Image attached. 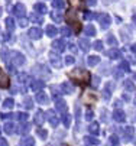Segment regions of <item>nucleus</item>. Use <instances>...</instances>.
Wrapping results in <instances>:
<instances>
[{"label": "nucleus", "mask_w": 136, "mask_h": 146, "mask_svg": "<svg viewBox=\"0 0 136 146\" xmlns=\"http://www.w3.org/2000/svg\"><path fill=\"white\" fill-rule=\"evenodd\" d=\"M70 77L74 78V80H77L78 82H81V84H83V82L88 81L90 74H88L87 71H84V70H74V71L70 72Z\"/></svg>", "instance_id": "f257e3e1"}, {"label": "nucleus", "mask_w": 136, "mask_h": 146, "mask_svg": "<svg viewBox=\"0 0 136 146\" xmlns=\"http://www.w3.org/2000/svg\"><path fill=\"white\" fill-rule=\"evenodd\" d=\"M10 64H13L15 67H22L25 64L23 54H21L19 51H12L10 52Z\"/></svg>", "instance_id": "f03ea898"}, {"label": "nucleus", "mask_w": 136, "mask_h": 146, "mask_svg": "<svg viewBox=\"0 0 136 146\" xmlns=\"http://www.w3.org/2000/svg\"><path fill=\"white\" fill-rule=\"evenodd\" d=\"M32 71H33V74L42 77L44 80H46V78H49V77H51V74L48 72L46 67H44V65H36V67H33V70H32Z\"/></svg>", "instance_id": "7ed1b4c3"}, {"label": "nucleus", "mask_w": 136, "mask_h": 146, "mask_svg": "<svg viewBox=\"0 0 136 146\" xmlns=\"http://www.w3.org/2000/svg\"><path fill=\"white\" fill-rule=\"evenodd\" d=\"M25 13H26V7H25L23 3H17V5H15V7H13V15H15L16 17H23Z\"/></svg>", "instance_id": "20e7f679"}, {"label": "nucleus", "mask_w": 136, "mask_h": 146, "mask_svg": "<svg viewBox=\"0 0 136 146\" xmlns=\"http://www.w3.org/2000/svg\"><path fill=\"white\" fill-rule=\"evenodd\" d=\"M0 87L2 88H7L9 87V77L2 68H0Z\"/></svg>", "instance_id": "39448f33"}, {"label": "nucleus", "mask_w": 136, "mask_h": 146, "mask_svg": "<svg viewBox=\"0 0 136 146\" xmlns=\"http://www.w3.org/2000/svg\"><path fill=\"white\" fill-rule=\"evenodd\" d=\"M28 35H29L31 39H39L42 36V31L38 29V28H31L29 32H28Z\"/></svg>", "instance_id": "423d86ee"}, {"label": "nucleus", "mask_w": 136, "mask_h": 146, "mask_svg": "<svg viewBox=\"0 0 136 146\" xmlns=\"http://www.w3.org/2000/svg\"><path fill=\"white\" fill-rule=\"evenodd\" d=\"M29 130H31V126H29L28 123H25V121H22V123L17 126V129H16V132H17L19 135H26Z\"/></svg>", "instance_id": "0eeeda50"}, {"label": "nucleus", "mask_w": 136, "mask_h": 146, "mask_svg": "<svg viewBox=\"0 0 136 146\" xmlns=\"http://www.w3.org/2000/svg\"><path fill=\"white\" fill-rule=\"evenodd\" d=\"M45 116H46V114H45L44 111H41V110H39V111H36L33 121H35L36 124H38V126H42V123L45 121Z\"/></svg>", "instance_id": "6e6552de"}, {"label": "nucleus", "mask_w": 136, "mask_h": 146, "mask_svg": "<svg viewBox=\"0 0 136 146\" xmlns=\"http://www.w3.org/2000/svg\"><path fill=\"white\" fill-rule=\"evenodd\" d=\"M45 114L48 116V120H49V123L52 124V126H56V124H58V117H56V114H55V113H54L52 110L46 111Z\"/></svg>", "instance_id": "1a4fd4ad"}, {"label": "nucleus", "mask_w": 136, "mask_h": 146, "mask_svg": "<svg viewBox=\"0 0 136 146\" xmlns=\"http://www.w3.org/2000/svg\"><path fill=\"white\" fill-rule=\"evenodd\" d=\"M6 29H7V32L10 33V32H13L15 29H16V22H15V20L12 19V17H7L6 19Z\"/></svg>", "instance_id": "9d476101"}, {"label": "nucleus", "mask_w": 136, "mask_h": 146, "mask_svg": "<svg viewBox=\"0 0 136 146\" xmlns=\"http://www.w3.org/2000/svg\"><path fill=\"white\" fill-rule=\"evenodd\" d=\"M33 143H35L33 137H31V136H25L21 142H19V146H33Z\"/></svg>", "instance_id": "9b49d317"}, {"label": "nucleus", "mask_w": 136, "mask_h": 146, "mask_svg": "<svg viewBox=\"0 0 136 146\" xmlns=\"http://www.w3.org/2000/svg\"><path fill=\"white\" fill-rule=\"evenodd\" d=\"M31 87L33 91H39L41 88H44V82L39 81V80H35V81H31Z\"/></svg>", "instance_id": "f8f14e48"}, {"label": "nucleus", "mask_w": 136, "mask_h": 146, "mask_svg": "<svg viewBox=\"0 0 136 146\" xmlns=\"http://www.w3.org/2000/svg\"><path fill=\"white\" fill-rule=\"evenodd\" d=\"M3 130H5L7 135L15 133V124H13V123H10V121H6V123H5V126H3Z\"/></svg>", "instance_id": "ddd939ff"}, {"label": "nucleus", "mask_w": 136, "mask_h": 146, "mask_svg": "<svg viewBox=\"0 0 136 146\" xmlns=\"http://www.w3.org/2000/svg\"><path fill=\"white\" fill-rule=\"evenodd\" d=\"M2 59L6 62V64H9V62H10V51L7 48H3L2 49Z\"/></svg>", "instance_id": "4468645a"}, {"label": "nucleus", "mask_w": 136, "mask_h": 146, "mask_svg": "<svg viewBox=\"0 0 136 146\" xmlns=\"http://www.w3.org/2000/svg\"><path fill=\"white\" fill-rule=\"evenodd\" d=\"M49 59H51V64H52L54 67H56V68H60V67H61V62H60V58H58L56 55L51 54V55H49Z\"/></svg>", "instance_id": "2eb2a0df"}, {"label": "nucleus", "mask_w": 136, "mask_h": 146, "mask_svg": "<svg viewBox=\"0 0 136 146\" xmlns=\"http://www.w3.org/2000/svg\"><path fill=\"white\" fill-rule=\"evenodd\" d=\"M33 9H35V12H38V13H41V15L46 13V6H45L44 3H36Z\"/></svg>", "instance_id": "dca6fc26"}, {"label": "nucleus", "mask_w": 136, "mask_h": 146, "mask_svg": "<svg viewBox=\"0 0 136 146\" xmlns=\"http://www.w3.org/2000/svg\"><path fill=\"white\" fill-rule=\"evenodd\" d=\"M99 20H100V25H102L103 28H107L109 23H110V19H109L107 15H102V16L99 17Z\"/></svg>", "instance_id": "f3484780"}, {"label": "nucleus", "mask_w": 136, "mask_h": 146, "mask_svg": "<svg viewBox=\"0 0 136 146\" xmlns=\"http://www.w3.org/2000/svg\"><path fill=\"white\" fill-rule=\"evenodd\" d=\"M113 117H114L116 121H123V120H125V113L120 111V110H116V111L113 113Z\"/></svg>", "instance_id": "a211bd4d"}, {"label": "nucleus", "mask_w": 136, "mask_h": 146, "mask_svg": "<svg viewBox=\"0 0 136 146\" xmlns=\"http://www.w3.org/2000/svg\"><path fill=\"white\" fill-rule=\"evenodd\" d=\"M36 101L38 103H41V104H46L48 103V98L44 93H39V94H36Z\"/></svg>", "instance_id": "6ab92c4d"}, {"label": "nucleus", "mask_w": 136, "mask_h": 146, "mask_svg": "<svg viewBox=\"0 0 136 146\" xmlns=\"http://www.w3.org/2000/svg\"><path fill=\"white\" fill-rule=\"evenodd\" d=\"M123 136H125L126 140H130L132 136H133V129H132V127H126V129L123 130Z\"/></svg>", "instance_id": "aec40b11"}, {"label": "nucleus", "mask_w": 136, "mask_h": 146, "mask_svg": "<svg viewBox=\"0 0 136 146\" xmlns=\"http://www.w3.org/2000/svg\"><path fill=\"white\" fill-rule=\"evenodd\" d=\"M13 106H15V100H13V98H6L5 103H3V107L7 109V110H10Z\"/></svg>", "instance_id": "412c9836"}, {"label": "nucleus", "mask_w": 136, "mask_h": 146, "mask_svg": "<svg viewBox=\"0 0 136 146\" xmlns=\"http://www.w3.org/2000/svg\"><path fill=\"white\" fill-rule=\"evenodd\" d=\"M52 48L55 51H62L64 49V44H62V40H55V42L52 44Z\"/></svg>", "instance_id": "4be33fe9"}, {"label": "nucleus", "mask_w": 136, "mask_h": 146, "mask_svg": "<svg viewBox=\"0 0 136 146\" xmlns=\"http://www.w3.org/2000/svg\"><path fill=\"white\" fill-rule=\"evenodd\" d=\"M31 22H33V23H42V17L38 16L36 13H32L31 15Z\"/></svg>", "instance_id": "5701e85b"}, {"label": "nucleus", "mask_w": 136, "mask_h": 146, "mask_svg": "<svg viewBox=\"0 0 136 146\" xmlns=\"http://www.w3.org/2000/svg\"><path fill=\"white\" fill-rule=\"evenodd\" d=\"M88 130H90V133L97 135V133H99V124H97V123H91L90 127H88Z\"/></svg>", "instance_id": "b1692460"}, {"label": "nucleus", "mask_w": 136, "mask_h": 146, "mask_svg": "<svg viewBox=\"0 0 136 146\" xmlns=\"http://www.w3.org/2000/svg\"><path fill=\"white\" fill-rule=\"evenodd\" d=\"M62 90H64L67 94H71L74 88H72V86L70 84V82H64V84H62Z\"/></svg>", "instance_id": "393cba45"}, {"label": "nucleus", "mask_w": 136, "mask_h": 146, "mask_svg": "<svg viewBox=\"0 0 136 146\" xmlns=\"http://www.w3.org/2000/svg\"><path fill=\"white\" fill-rule=\"evenodd\" d=\"M23 106H25L26 109H32V107H33V101H32V98L25 97V100H23Z\"/></svg>", "instance_id": "a878e982"}, {"label": "nucleus", "mask_w": 136, "mask_h": 146, "mask_svg": "<svg viewBox=\"0 0 136 146\" xmlns=\"http://www.w3.org/2000/svg\"><path fill=\"white\" fill-rule=\"evenodd\" d=\"M56 109L60 110V111H65V110H67V104L60 100V101H56Z\"/></svg>", "instance_id": "bb28decb"}, {"label": "nucleus", "mask_w": 136, "mask_h": 146, "mask_svg": "<svg viewBox=\"0 0 136 146\" xmlns=\"http://www.w3.org/2000/svg\"><path fill=\"white\" fill-rule=\"evenodd\" d=\"M26 81H28V75H26V74L22 72V74H19V75H17V82H21V84H25Z\"/></svg>", "instance_id": "cd10ccee"}, {"label": "nucleus", "mask_w": 136, "mask_h": 146, "mask_svg": "<svg viewBox=\"0 0 136 146\" xmlns=\"http://www.w3.org/2000/svg\"><path fill=\"white\" fill-rule=\"evenodd\" d=\"M16 119H17L19 121H26V120H28V114H26V113H17V114H16Z\"/></svg>", "instance_id": "c85d7f7f"}, {"label": "nucleus", "mask_w": 136, "mask_h": 146, "mask_svg": "<svg viewBox=\"0 0 136 146\" xmlns=\"http://www.w3.org/2000/svg\"><path fill=\"white\" fill-rule=\"evenodd\" d=\"M46 35H48V36H55V35H56V29H55L54 26H48V28H46Z\"/></svg>", "instance_id": "c756f323"}, {"label": "nucleus", "mask_w": 136, "mask_h": 146, "mask_svg": "<svg viewBox=\"0 0 136 146\" xmlns=\"http://www.w3.org/2000/svg\"><path fill=\"white\" fill-rule=\"evenodd\" d=\"M117 145H119V140H117V137H116V136H111L109 139V146H117Z\"/></svg>", "instance_id": "7c9ffc66"}, {"label": "nucleus", "mask_w": 136, "mask_h": 146, "mask_svg": "<svg viewBox=\"0 0 136 146\" xmlns=\"http://www.w3.org/2000/svg\"><path fill=\"white\" fill-rule=\"evenodd\" d=\"M13 117H15V114H12V113H2L0 114V119H3V120H10Z\"/></svg>", "instance_id": "2f4dec72"}, {"label": "nucleus", "mask_w": 136, "mask_h": 146, "mask_svg": "<svg viewBox=\"0 0 136 146\" xmlns=\"http://www.w3.org/2000/svg\"><path fill=\"white\" fill-rule=\"evenodd\" d=\"M99 61H100V59L97 58V56H90V58H88V65H96Z\"/></svg>", "instance_id": "473e14b6"}, {"label": "nucleus", "mask_w": 136, "mask_h": 146, "mask_svg": "<svg viewBox=\"0 0 136 146\" xmlns=\"http://www.w3.org/2000/svg\"><path fill=\"white\" fill-rule=\"evenodd\" d=\"M6 67H7V71L10 74H16V67L13 64H10V62H9V64H6Z\"/></svg>", "instance_id": "72a5a7b5"}, {"label": "nucleus", "mask_w": 136, "mask_h": 146, "mask_svg": "<svg viewBox=\"0 0 136 146\" xmlns=\"http://www.w3.org/2000/svg\"><path fill=\"white\" fill-rule=\"evenodd\" d=\"M51 16H52V19L55 20V22H61V15L58 13V12H54Z\"/></svg>", "instance_id": "f704fd0d"}, {"label": "nucleus", "mask_w": 136, "mask_h": 146, "mask_svg": "<svg viewBox=\"0 0 136 146\" xmlns=\"http://www.w3.org/2000/svg\"><path fill=\"white\" fill-rule=\"evenodd\" d=\"M52 5L55 6V7H64V3H62V0H54V2H52Z\"/></svg>", "instance_id": "c9c22d12"}, {"label": "nucleus", "mask_w": 136, "mask_h": 146, "mask_svg": "<svg viewBox=\"0 0 136 146\" xmlns=\"http://www.w3.org/2000/svg\"><path fill=\"white\" fill-rule=\"evenodd\" d=\"M46 130H44V129H39V130H38V136H39V137H42V139H46Z\"/></svg>", "instance_id": "e433bc0d"}, {"label": "nucleus", "mask_w": 136, "mask_h": 146, "mask_svg": "<svg viewBox=\"0 0 136 146\" xmlns=\"http://www.w3.org/2000/svg\"><path fill=\"white\" fill-rule=\"evenodd\" d=\"M26 25H28V20H26V19H23V17H19V26L25 28Z\"/></svg>", "instance_id": "4c0bfd02"}, {"label": "nucleus", "mask_w": 136, "mask_h": 146, "mask_svg": "<svg viewBox=\"0 0 136 146\" xmlns=\"http://www.w3.org/2000/svg\"><path fill=\"white\" fill-rule=\"evenodd\" d=\"M62 121H64V126H65V127H68V126H70V116H68V114H65V116H64V119H62Z\"/></svg>", "instance_id": "58836bf2"}, {"label": "nucleus", "mask_w": 136, "mask_h": 146, "mask_svg": "<svg viewBox=\"0 0 136 146\" xmlns=\"http://www.w3.org/2000/svg\"><path fill=\"white\" fill-rule=\"evenodd\" d=\"M86 140H87V142H90L91 145H97V143H99V140H97L96 137H87Z\"/></svg>", "instance_id": "ea45409f"}, {"label": "nucleus", "mask_w": 136, "mask_h": 146, "mask_svg": "<svg viewBox=\"0 0 136 146\" xmlns=\"http://www.w3.org/2000/svg\"><path fill=\"white\" fill-rule=\"evenodd\" d=\"M86 32H87L88 35H94V32H96V31H94V28H93V26H87V28H86Z\"/></svg>", "instance_id": "a19ab883"}, {"label": "nucleus", "mask_w": 136, "mask_h": 146, "mask_svg": "<svg viewBox=\"0 0 136 146\" xmlns=\"http://www.w3.org/2000/svg\"><path fill=\"white\" fill-rule=\"evenodd\" d=\"M125 86H126L127 90H133V84H132L130 81H126V82H125Z\"/></svg>", "instance_id": "79ce46f5"}, {"label": "nucleus", "mask_w": 136, "mask_h": 146, "mask_svg": "<svg viewBox=\"0 0 136 146\" xmlns=\"http://www.w3.org/2000/svg\"><path fill=\"white\" fill-rule=\"evenodd\" d=\"M0 146H7V140L3 139V137H0Z\"/></svg>", "instance_id": "37998d69"}, {"label": "nucleus", "mask_w": 136, "mask_h": 146, "mask_svg": "<svg viewBox=\"0 0 136 146\" xmlns=\"http://www.w3.org/2000/svg\"><path fill=\"white\" fill-rule=\"evenodd\" d=\"M70 3H71L72 6H78V5H80V0H70Z\"/></svg>", "instance_id": "c03bdc74"}, {"label": "nucleus", "mask_w": 136, "mask_h": 146, "mask_svg": "<svg viewBox=\"0 0 136 146\" xmlns=\"http://www.w3.org/2000/svg\"><path fill=\"white\" fill-rule=\"evenodd\" d=\"M72 62H74V59H72L71 56H67V58H65V64H72Z\"/></svg>", "instance_id": "a18cd8bd"}, {"label": "nucleus", "mask_w": 136, "mask_h": 146, "mask_svg": "<svg viewBox=\"0 0 136 146\" xmlns=\"http://www.w3.org/2000/svg\"><path fill=\"white\" fill-rule=\"evenodd\" d=\"M70 33H71V32H70V29H67V28H64V29H62V35H65V36H68Z\"/></svg>", "instance_id": "49530a36"}, {"label": "nucleus", "mask_w": 136, "mask_h": 146, "mask_svg": "<svg viewBox=\"0 0 136 146\" xmlns=\"http://www.w3.org/2000/svg\"><path fill=\"white\" fill-rule=\"evenodd\" d=\"M81 46H83L84 49H87V46H88V44H87V40H81Z\"/></svg>", "instance_id": "de8ad7c7"}, {"label": "nucleus", "mask_w": 136, "mask_h": 146, "mask_svg": "<svg viewBox=\"0 0 136 146\" xmlns=\"http://www.w3.org/2000/svg\"><path fill=\"white\" fill-rule=\"evenodd\" d=\"M94 46H96V49H102V44H100V42H96Z\"/></svg>", "instance_id": "09e8293b"}, {"label": "nucleus", "mask_w": 136, "mask_h": 146, "mask_svg": "<svg viewBox=\"0 0 136 146\" xmlns=\"http://www.w3.org/2000/svg\"><path fill=\"white\" fill-rule=\"evenodd\" d=\"M86 19H93V13H90V12H88V13L86 15Z\"/></svg>", "instance_id": "8fccbe9b"}, {"label": "nucleus", "mask_w": 136, "mask_h": 146, "mask_svg": "<svg viewBox=\"0 0 136 146\" xmlns=\"http://www.w3.org/2000/svg\"><path fill=\"white\" fill-rule=\"evenodd\" d=\"M87 3L93 6V5H96V0H87Z\"/></svg>", "instance_id": "3c124183"}, {"label": "nucleus", "mask_w": 136, "mask_h": 146, "mask_svg": "<svg viewBox=\"0 0 136 146\" xmlns=\"http://www.w3.org/2000/svg\"><path fill=\"white\" fill-rule=\"evenodd\" d=\"M87 119H93V113H91V111L87 113Z\"/></svg>", "instance_id": "603ef678"}, {"label": "nucleus", "mask_w": 136, "mask_h": 146, "mask_svg": "<svg viewBox=\"0 0 136 146\" xmlns=\"http://www.w3.org/2000/svg\"><path fill=\"white\" fill-rule=\"evenodd\" d=\"M0 132H2V129H0Z\"/></svg>", "instance_id": "864d4df0"}]
</instances>
